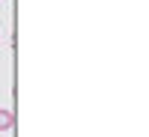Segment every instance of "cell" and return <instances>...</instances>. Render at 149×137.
Listing matches in <instances>:
<instances>
[{"mask_svg": "<svg viewBox=\"0 0 149 137\" xmlns=\"http://www.w3.org/2000/svg\"><path fill=\"white\" fill-rule=\"evenodd\" d=\"M15 128V113L9 107H0V131H12Z\"/></svg>", "mask_w": 149, "mask_h": 137, "instance_id": "6da1fadb", "label": "cell"}]
</instances>
